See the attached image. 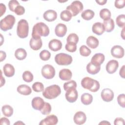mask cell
Returning <instances> with one entry per match:
<instances>
[{"mask_svg": "<svg viewBox=\"0 0 125 125\" xmlns=\"http://www.w3.org/2000/svg\"><path fill=\"white\" fill-rule=\"evenodd\" d=\"M49 34V27L44 23L40 22L34 25L32 29V38H41V37H47Z\"/></svg>", "mask_w": 125, "mask_h": 125, "instance_id": "cell-1", "label": "cell"}, {"mask_svg": "<svg viewBox=\"0 0 125 125\" xmlns=\"http://www.w3.org/2000/svg\"><path fill=\"white\" fill-rule=\"evenodd\" d=\"M61 93L60 87L57 84H53L46 87L42 92L43 96L47 99H53L59 96Z\"/></svg>", "mask_w": 125, "mask_h": 125, "instance_id": "cell-2", "label": "cell"}, {"mask_svg": "<svg viewBox=\"0 0 125 125\" xmlns=\"http://www.w3.org/2000/svg\"><path fill=\"white\" fill-rule=\"evenodd\" d=\"M29 25L26 20L21 19L18 23L17 28V34L21 39L26 38L28 35Z\"/></svg>", "mask_w": 125, "mask_h": 125, "instance_id": "cell-3", "label": "cell"}, {"mask_svg": "<svg viewBox=\"0 0 125 125\" xmlns=\"http://www.w3.org/2000/svg\"><path fill=\"white\" fill-rule=\"evenodd\" d=\"M15 18L13 15H8L0 21V28L4 31L12 29L15 23Z\"/></svg>", "mask_w": 125, "mask_h": 125, "instance_id": "cell-4", "label": "cell"}, {"mask_svg": "<svg viewBox=\"0 0 125 125\" xmlns=\"http://www.w3.org/2000/svg\"><path fill=\"white\" fill-rule=\"evenodd\" d=\"M73 61L71 56L64 53H60L55 57V61L60 65H68L70 64Z\"/></svg>", "mask_w": 125, "mask_h": 125, "instance_id": "cell-5", "label": "cell"}, {"mask_svg": "<svg viewBox=\"0 0 125 125\" xmlns=\"http://www.w3.org/2000/svg\"><path fill=\"white\" fill-rule=\"evenodd\" d=\"M83 6L82 2L79 0H75L66 7V10L70 11L72 17H74L81 12L83 11Z\"/></svg>", "mask_w": 125, "mask_h": 125, "instance_id": "cell-6", "label": "cell"}, {"mask_svg": "<svg viewBox=\"0 0 125 125\" xmlns=\"http://www.w3.org/2000/svg\"><path fill=\"white\" fill-rule=\"evenodd\" d=\"M42 76L46 79H51L55 75V70L54 67L50 64H45L42 68Z\"/></svg>", "mask_w": 125, "mask_h": 125, "instance_id": "cell-7", "label": "cell"}, {"mask_svg": "<svg viewBox=\"0 0 125 125\" xmlns=\"http://www.w3.org/2000/svg\"><path fill=\"white\" fill-rule=\"evenodd\" d=\"M66 100L71 103L76 101L78 99V94L76 88H70L66 91L65 94Z\"/></svg>", "mask_w": 125, "mask_h": 125, "instance_id": "cell-8", "label": "cell"}, {"mask_svg": "<svg viewBox=\"0 0 125 125\" xmlns=\"http://www.w3.org/2000/svg\"><path fill=\"white\" fill-rule=\"evenodd\" d=\"M111 55L116 58H122L124 56V49L120 45H116L113 46L111 49Z\"/></svg>", "mask_w": 125, "mask_h": 125, "instance_id": "cell-9", "label": "cell"}, {"mask_svg": "<svg viewBox=\"0 0 125 125\" xmlns=\"http://www.w3.org/2000/svg\"><path fill=\"white\" fill-rule=\"evenodd\" d=\"M101 96L103 101L106 102H109L113 99L114 92L109 88H104L101 92Z\"/></svg>", "mask_w": 125, "mask_h": 125, "instance_id": "cell-10", "label": "cell"}, {"mask_svg": "<svg viewBox=\"0 0 125 125\" xmlns=\"http://www.w3.org/2000/svg\"><path fill=\"white\" fill-rule=\"evenodd\" d=\"M73 120L77 125H83L85 123L86 120V116L83 112L81 111H78L74 115Z\"/></svg>", "mask_w": 125, "mask_h": 125, "instance_id": "cell-11", "label": "cell"}, {"mask_svg": "<svg viewBox=\"0 0 125 125\" xmlns=\"http://www.w3.org/2000/svg\"><path fill=\"white\" fill-rule=\"evenodd\" d=\"M58 122L57 117L55 115H51L47 116L42 120L39 123L40 125H55Z\"/></svg>", "mask_w": 125, "mask_h": 125, "instance_id": "cell-12", "label": "cell"}, {"mask_svg": "<svg viewBox=\"0 0 125 125\" xmlns=\"http://www.w3.org/2000/svg\"><path fill=\"white\" fill-rule=\"evenodd\" d=\"M119 67V62L115 60L109 61L106 65V70L109 74L115 73Z\"/></svg>", "mask_w": 125, "mask_h": 125, "instance_id": "cell-13", "label": "cell"}, {"mask_svg": "<svg viewBox=\"0 0 125 125\" xmlns=\"http://www.w3.org/2000/svg\"><path fill=\"white\" fill-rule=\"evenodd\" d=\"M45 102L44 100L40 97H36L34 98L31 102L32 107L37 110H41L43 107Z\"/></svg>", "mask_w": 125, "mask_h": 125, "instance_id": "cell-14", "label": "cell"}, {"mask_svg": "<svg viewBox=\"0 0 125 125\" xmlns=\"http://www.w3.org/2000/svg\"><path fill=\"white\" fill-rule=\"evenodd\" d=\"M66 26L62 23H58L55 27V33L57 36L59 37H64L67 32Z\"/></svg>", "mask_w": 125, "mask_h": 125, "instance_id": "cell-15", "label": "cell"}, {"mask_svg": "<svg viewBox=\"0 0 125 125\" xmlns=\"http://www.w3.org/2000/svg\"><path fill=\"white\" fill-rule=\"evenodd\" d=\"M29 45L31 48L34 50H38L40 49L42 45V39L31 38L29 42Z\"/></svg>", "mask_w": 125, "mask_h": 125, "instance_id": "cell-16", "label": "cell"}, {"mask_svg": "<svg viewBox=\"0 0 125 125\" xmlns=\"http://www.w3.org/2000/svg\"><path fill=\"white\" fill-rule=\"evenodd\" d=\"M49 48L53 51H58L61 49L62 43L61 41L57 39H52L48 43Z\"/></svg>", "mask_w": 125, "mask_h": 125, "instance_id": "cell-17", "label": "cell"}, {"mask_svg": "<svg viewBox=\"0 0 125 125\" xmlns=\"http://www.w3.org/2000/svg\"><path fill=\"white\" fill-rule=\"evenodd\" d=\"M43 17L45 21L51 22L56 20L57 18V14L55 10L50 9L46 11L44 13Z\"/></svg>", "mask_w": 125, "mask_h": 125, "instance_id": "cell-18", "label": "cell"}, {"mask_svg": "<svg viewBox=\"0 0 125 125\" xmlns=\"http://www.w3.org/2000/svg\"><path fill=\"white\" fill-rule=\"evenodd\" d=\"M94 81L95 80L90 77H86L82 80L81 85L84 89L90 90L94 85Z\"/></svg>", "mask_w": 125, "mask_h": 125, "instance_id": "cell-19", "label": "cell"}, {"mask_svg": "<svg viewBox=\"0 0 125 125\" xmlns=\"http://www.w3.org/2000/svg\"><path fill=\"white\" fill-rule=\"evenodd\" d=\"M92 32L97 35H101L105 31L103 23L100 22L94 23L92 27Z\"/></svg>", "mask_w": 125, "mask_h": 125, "instance_id": "cell-20", "label": "cell"}, {"mask_svg": "<svg viewBox=\"0 0 125 125\" xmlns=\"http://www.w3.org/2000/svg\"><path fill=\"white\" fill-rule=\"evenodd\" d=\"M104 59L105 57L103 53H96L92 56L90 62L96 65H101L104 62Z\"/></svg>", "mask_w": 125, "mask_h": 125, "instance_id": "cell-21", "label": "cell"}, {"mask_svg": "<svg viewBox=\"0 0 125 125\" xmlns=\"http://www.w3.org/2000/svg\"><path fill=\"white\" fill-rule=\"evenodd\" d=\"M59 76L60 79L62 81H68L71 79L72 73L69 69L64 68L60 71Z\"/></svg>", "mask_w": 125, "mask_h": 125, "instance_id": "cell-22", "label": "cell"}, {"mask_svg": "<svg viewBox=\"0 0 125 125\" xmlns=\"http://www.w3.org/2000/svg\"><path fill=\"white\" fill-rule=\"evenodd\" d=\"M4 74L7 77H11L15 74V70L14 66L9 63H6L3 67Z\"/></svg>", "mask_w": 125, "mask_h": 125, "instance_id": "cell-23", "label": "cell"}, {"mask_svg": "<svg viewBox=\"0 0 125 125\" xmlns=\"http://www.w3.org/2000/svg\"><path fill=\"white\" fill-rule=\"evenodd\" d=\"M101 69V65H97L91 62H89L86 66V70L88 73L91 75H95L98 73Z\"/></svg>", "mask_w": 125, "mask_h": 125, "instance_id": "cell-24", "label": "cell"}, {"mask_svg": "<svg viewBox=\"0 0 125 125\" xmlns=\"http://www.w3.org/2000/svg\"><path fill=\"white\" fill-rule=\"evenodd\" d=\"M99 43V40L94 36H90L86 39V44L91 48H96L98 46Z\"/></svg>", "mask_w": 125, "mask_h": 125, "instance_id": "cell-25", "label": "cell"}, {"mask_svg": "<svg viewBox=\"0 0 125 125\" xmlns=\"http://www.w3.org/2000/svg\"><path fill=\"white\" fill-rule=\"evenodd\" d=\"M17 91L21 95H29L32 92L31 88L30 86L26 84H21L18 86Z\"/></svg>", "mask_w": 125, "mask_h": 125, "instance_id": "cell-26", "label": "cell"}, {"mask_svg": "<svg viewBox=\"0 0 125 125\" xmlns=\"http://www.w3.org/2000/svg\"><path fill=\"white\" fill-rule=\"evenodd\" d=\"M105 31L107 32H111L115 27V24L113 19H109L106 21H104L103 22Z\"/></svg>", "mask_w": 125, "mask_h": 125, "instance_id": "cell-27", "label": "cell"}, {"mask_svg": "<svg viewBox=\"0 0 125 125\" xmlns=\"http://www.w3.org/2000/svg\"><path fill=\"white\" fill-rule=\"evenodd\" d=\"M15 56L18 60H23L26 58L27 56V52L24 49L20 48L15 51Z\"/></svg>", "mask_w": 125, "mask_h": 125, "instance_id": "cell-28", "label": "cell"}, {"mask_svg": "<svg viewBox=\"0 0 125 125\" xmlns=\"http://www.w3.org/2000/svg\"><path fill=\"white\" fill-rule=\"evenodd\" d=\"M82 103L84 105H89L91 104L93 101V96L89 93H84L81 97Z\"/></svg>", "mask_w": 125, "mask_h": 125, "instance_id": "cell-29", "label": "cell"}, {"mask_svg": "<svg viewBox=\"0 0 125 125\" xmlns=\"http://www.w3.org/2000/svg\"><path fill=\"white\" fill-rule=\"evenodd\" d=\"M95 15V13L90 9H87L83 12L81 14L82 18L86 21H89L91 20Z\"/></svg>", "mask_w": 125, "mask_h": 125, "instance_id": "cell-30", "label": "cell"}, {"mask_svg": "<svg viewBox=\"0 0 125 125\" xmlns=\"http://www.w3.org/2000/svg\"><path fill=\"white\" fill-rule=\"evenodd\" d=\"M1 110L3 114L6 117H11L13 113V108L9 105L5 104L2 106Z\"/></svg>", "mask_w": 125, "mask_h": 125, "instance_id": "cell-31", "label": "cell"}, {"mask_svg": "<svg viewBox=\"0 0 125 125\" xmlns=\"http://www.w3.org/2000/svg\"><path fill=\"white\" fill-rule=\"evenodd\" d=\"M111 16V14L110 11L107 8L102 9L100 11V17L104 20V21L110 19Z\"/></svg>", "mask_w": 125, "mask_h": 125, "instance_id": "cell-32", "label": "cell"}, {"mask_svg": "<svg viewBox=\"0 0 125 125\" xmlns=\"http://www.w3.org/2000/svg\"><path fill=\"white\" fill-rule=\"evenodd\" d=\"M72 15L70 11L67 10L62 11L60 14L61 19L65 21H69L71 20Z\"/></svg>", "mask_w": 125, "mask_h": 125, "instance_id": "cell-33", "label": "cell"}, {"mask_svg": "<svg viewBox=\"0 0 125 125\" xmlns=\"http://www.w3.org/2000/svg\"><path fill=\"white\" fill-rule=\"evenodd\" d=\"M22 79L27 83H30L33 80V75L29 71H25L22 74Z\"/></svg>", "mask_w": 125, "mask_h": 125, "instance_id": "cell-34", "label": "cell"}, {"mask_svg": "<svg viewBox=\"0 0 125 125\" xmlns=\"http://www.w3.org/2000/svg\"><path fill=\"white\" fill-rule=\"evenodd\" d=\"M80 53L83 56L87 57L90 55L91 51L86 45H83L80 48Z\"/></svg>", "mask_w": 125, "mask_h": 125, "instance_id": "cell-35", "label": "cell"}, {"mask_svg": "<svg viewBox=\"0 0 125 125\" xmlns=\"http://www.w3.org/2000/svg\"><path fill=\"white\" fill-rule=\"evenodd\" d=\"M32 87L33 90L37 92H40L44 90L43 84L42 83L39 82L34 83L33 84Z\"/></svg>", "mask_w": 125, "mask_h": 125, "instance_id": "cell-36", "label": "cell"}, {"mask_svg": "<svg viewBox=\"0 0 125 125\" xmlns=\"http://www.w3.org/2000/svg\"><path fill=\"white\" fill-rule=\"evenodd\" d=\"M66 41L67 42H72L77 44L79 42V37L75 33H71L68 36Z\"/></svg>", "mask_w": 125, "mask_h": 125, "instance_id": "cell-37", "label": "cell"}, {"mask_svg": "<svg viewBox=\"0 0 125 125\" xmlns=\"http://www.w3.org/2000/svg\"><path fill=\"white\" fill-rule=\"evenodd\" d=\"M41 112L43 115H48L51 111V106L48 103H45L43 107L40 110Z\"/></svg>", "mask_w": 125, "mask_h": 125, "instance_id": "cell-38", "label": "cell"}, {"mask_svg": "<svg viewBox=\"0 0 125 125\" xmlns=\"http://www.w3.org/2000/svg\"><path fill=\"white\" fill-rule=\"evenodd\" d=\"M125 15L124 14H121L118 16L116 18V24L121 28H123L125 26Z\"/></svg>", "mask_w": 125, "mask_h": 125, "instance_id": "cell-39", "label": "cell"}, {"mask_svg": "<svg viewBox=\"0 0 125 125\" xmlns=\"http://www.w3.org/2000/svg\"><path fill=\"white\" fill-rule=\"evenodd\" d=\"M77 87V83L74 80H70L66 83H65L63 84V88L64 90L66 91L67 90L70 88H76Z\"/></svg>", "mask_w": 125, "mask_h": 125, "instance_id": "cell-40", "label": "cell"}, {"mask_svg": "<svg viewBox=\"0 0 125 125\" xmlns=\"http://www.w3.org/2000/svg\"><path fill=\"white\" fill-rule=\"evenodd\" d=\"M50 57L51 54L47 50H43L40 53V58L42 61H48L50 58Z\"/></svg>", "mask_w": 125, "mask_h": 125, "instance_id": "cell-41", "label": "cell"}, {"mask_svg": "<svg viewBox=\"0 0 125 125\" xmlns=\"http://www.w3.org/2000/svg\"><path fill=\"white\" fill-rule=\"evenodd\" d=\"M65 48L68 52H74L77 50V44L72 42H67L65 45Z\"/></svg>", "mask_w": 125, "mask_h": 125, "instance_id": "cell-42", "label": "cell"}, {"mask_svg": "<svg viewBox=\"0 0 125 125\" xmlns=\"http://www.w3.org/2000/svg\"><path fill=\"white\" fill-rule=\"evenodd\" d=\"M19 5H20V4H19V2L16 0H10L8 3V7H9L10 10L13 12H14V10H15V8Z\"/></svg>", "mask_w": 125, "mask_h": 125, "instance_id": "cell-43", "label": "cell"}, {"mask_svg": "<svg viewBox=\"0 0 125 125\" xmlns=\"http://www.w3.org/2000/svg\"><path fill=\"white\" fill-rule=\"evenodd\" d=\"M117 102L118 104L123 108L125 107V95L124 94H121L117 97Z\"/></svg>", "mask_w": 125, "mask_h": 125, "instance_id": "cell-44", "label": "cell"}, {"mask_svg": "<svg viewBox=\"0 0 125 125\" xmlns=\"http://www.w3.org/2000/svg\"><path fill=\"white\" fill-rule=\"evenodd\" d=\"M14 13L17 15H22L25 13V9L24 7L21 5H18L15 9Z\"/></svg>", "mask_w": 125, "mask_h": 125, "instance_id": "cell-45", "label": "cell"}, {"mask_svg": "<svg viewBox=\"0 0 125 125\" xmlns=\"http://www.w3.org/2000/svg\"><path fill=\"white\" fill-rule=\"evenodd\" d=\"M115 6L118 9H121L124 7L125 5V0H116L114 3Z\"/></svg>", "mask_w": 125, "mask_h": 125, "instance_id": "cell-46", "label": "cell"}, {"mask_svg": "<svg viewBox=\"0 0 125 125\" xmlns=\"http://www.w3.org/2000/svg\"><path fill=\"white\" fill-rule=\"evenodd\" d=\"M100 87V85L99 82L95 80L94 85L90 91L92 92H96L99 89Z\"/></svg>", "mask_w": 125, "mask_h": 125, "instance_id": "cell-47", "label": "cell"}, {"mask_svg": "<svg viewBox=\"0 0 125 125\" xmlns=\"http://www.w3.org/2000/svg\"><path fill=\"white\" fill-rule=\"evenodd\" d=\"M114 124L115 125H124L125 124V120L122 118H117L114 120Z\"/></svg>", "mask_w": 125, "mask_h": 125, "instance_id": "cell-48", "label": "cell"}, {"mask_svg": "<svg viewBox=\"0 0 125 125\" xmlns=\"http://www.w3.org/2000/svg\"><path fill=\"white\" fill-rule=\"evenodd\" d=\"M10 124L9 119L5 117H2L0 119V125H9Z\"/></svg>", "mask_w": 125, "mask_h": 125, "instance_id": "cell-49", "label": "cell"}, {"mask_svg": "<svg viewBox=\"0 0 125 125\" xmlns=\"http://www.w3.org/2000/svg\"><path fill=\"white\" fill-rule=\"evenodd\" d=\"M6 6L4 4L1 3L0 4V17H1L5 12L6 11Z\"/></svg>", "mask_w": 125, "mask_h": 125, "instance_id": "cell-50", "label": "cell"}, {"mask_svg": "<svg viewBox=\"0 0 125 125\" xmlns=\"http://www.w3.org/2000/svg\"><path fill=\"white\" fill-rule=\"evenodd\" d=\"M125 65H124L120 69L119 71L120 76L123 79H125Z\"/></svg>", "mask_w": 125, "mask_h": 125, "instance_id": "cell-51", "label": "cell"}, {"mask_svg": "<svg viewBox=\"0 0 125 125\" xmlns=\"http://www.w3.org/2000/svg\"><path fill=\"white\" fill-rule=\"evenodd\" d=\"M0 62H2V61L4 60L6 58V54L5 52L1 50L0 51Z\"/></svg>", "mask_w": 125, "mask_h": 125, "instance_id": "cell-52", "label": "cell"}, {"mask_svg": "<svg viewBox=\"0 0 125 125\" xmlns=\"http://www.w3.org/2000/svg\"><path fill=\"white\" fill-rule=\"evenodd\" d=\"M96 2L99 5H103L104 4H105L107 0H96Z\"/></svg>", "mask_w": 125, "mask_h": 125, "instance_id": "cell-53", "label": "cell"}, {"mask_svg": "<svg viewBox=\"0 0 125 125\" xmlns=\"http://www.w3.org/2000/svg\"><path fill=\"white\" fill-rule=\"evenodd\" d=\"M5 79H4V78H3L2 75V72L1 71V81H0V86L2 87V85L5 84Z\"/></svg>", "mask_w": 125, "mask_h": 125, "instance_id": "cell-54", "label": "cell"}, {"mask_svg": "<svg viewBox=\"0 0 125 125\" xmlns=\"http://www.w3.org/2000/svg\"><path fill=\"white\" fill-rule=\"evenodd\" d=\"M99 124V125H110V123L107 121H103L102 122H100Z\"/></svg>", "mask_w": 125, "mask_h": 125, "instance_id": "cell-55", "label": "cell"}, {"mask_svg": "<svg viewBox=\"0 0 125 125\" xmlns=\"http://www.w3.org/2000/svg\"><path fill=\"white\" fill-rule=\"evenodd\" d=\"M25 125L23 123H22L21 121H18L17 122H16V123H14V125Z\"/></svg>", "mask_w": 125, "mask_h": 125, "instance_id": "cell-56", "label": "cell"}, {"mask_svg": "<svg viewBox=\"0 0 125 125\" xmlns=\"http://www.w3.org/2000/svg\"><path fill=\"white\" fill-rule=\"evenodd\" d=\"M122 32L123 33V34H121V35L122 38L123 39V40H125V38H124V27H123V29L122 31Z\"/></svg>", "mask_w": 125, "mask_h": 125, "instance_id": "cell-57", "label": "cell"}]
</instances>
